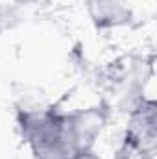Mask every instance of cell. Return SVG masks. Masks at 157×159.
<instances>
[{
  "label": "cell",
  "mask_w": 157,
  "mask_h": 159,
  "mask_svg": "<svg viewBox=\"0 0 157 159\" xmlns=\"http://www.w3.org/2000/svg\"><path fill=\"white\" fill-rule=\"evenodd\" d=\"M22 129L37 159H72L89 150L100 129V117L91 111L79 115L28 113Z\"/></svg>",
  "instance_id": "6da1fadb"
},
{
  "label": "cell",
  "mask_w": 157,
  "mask_h": 159,
  "mask_svg": "<svg viewBox=\"0 0 157 159\" xmlns=\"http://www.w3.org/2000/svg\"><path fill=\"white\" fill-rule=\"evenodd\" d=\"M89 11L98 26H117L129 19L124 0H89Z\"/></svg>",
  "instance_id": "3957f363"
},
{
  "label": "cell",
  "mask_w": 157,
  "mask_h": 159,
  "mask_svg": "<svg viewBox=\"0 0 157 159\" xmlns=\"http://www.w3.org/2000/svg\"><path fill=\"white\" fill-rule=\"evenodd\" d=\"M72 159H98V157H96V156H92V154L87 150V152H81V154H78V156H74Z\"/></svg>",
  "instance_id": "277c9868"
},
{
  "label": "cell",
  "mask_w": 157,
  "mask_h": 159,
  "mask_svg": "<svg viewBox=\"0 0 157 159\" xmlns=\"http://www.w3.org/2000/svg\"><path fill=\"white\" fill-rule=\"evenodd\" d=\"M128 141L133 148L142 150V154H154L155 146V104L142 102V106L133 113L129 128H128Z\"/></svg>",
  "instance_id": "7a4b0ae2"
}]
</instances>
